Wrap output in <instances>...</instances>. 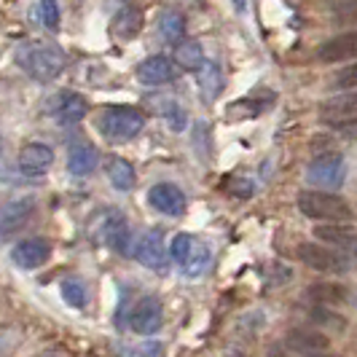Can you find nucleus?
<instances>
[{"label": "nucleus", "mask_w": 357, "mask_h": 357, "mask_svg": "<svg viewBox=\"0 0 357 357\" xmlns=\"http://www.w3.org/2000/svg\"><path fill=\"white\" fill-rule=\"evenodd\" d=\"M185 30H188V22H185V17L180 11L169 8V11H161L159 14V36L167 43H172V46L183 43L185 40Z\"/></svg>", "instance_id": "24"}, {"label": "nucleus", "mask_w": 357, "mask_h": 357, "mask_svg": "<svg viewBox=\"0 0 357 357\" xmlns=\"http://www.w3.org/2000/svg\"><path fill=\"white\" fill-rule=\"evenodd\" d=\"M100 164V153L91 143H75L70 148V156H68V169H70L75 178H86L97 169Z\"/></svg>", "instance_id": "21"}, {"label": "nucleus", "mask_w": 357, "mask_h": 357, "mask_svg": "<svg viewBox=\"0 0 357 357\" xmlns=\"http://www.w3.org/2000/svg\"><path fill=\"white\" fill-rule=\"evenodd\" d=\"M309 317H312V322H317V325H328V328H336V331H344V317L341 314H336L333 309H328V306H312V312H309Z\"/></svg>", "instance_id": "28"}, {"label": "nucleus", "mask_w": 357, "mask_h": 357, "mask_svg": "<svg viewBox=\"0 0 357 357\" xmlns=\"http://www.w3.org/2000/svg\"><path fill=\"white\" fill-rule=\"evenodd\" d=\"M3 239H6V231H3V229H0V242H3Z\"/></svg>", "instance_id": "35"}, {"label": "nucleus", "mask_w": 357, "mask_h": 357, "mask_svg": "<svg viewBox=\"0 0 357 357\" xmlns=\"http://www.w3.org/2000/svg\"><path fill=\"white\" fill-rule=\"evenodd\" d=\"M331 11L336 14V22H355L357 19V3H333Z\"/></svg>", "instance_id": "33"}, {"label": "nucleus", "mask_w": 357, "mask_h": 357, "mask_svg": "<svg viewBox=\"0 0 357 357\" xmlns=\"http://www.w3.org/2000/svg\"><path fill=\"white\" fill-rule=\"evenodd\" d=\"M314 236L320 239V245H328L349 258H357V231L352 226H341V223H322L320 226L317 223Z\"/></svg>", "instance_id": "11"}, {"label": "nucleus", "mask_w": 357, "mask_h": 357, "mask_svg": "<svg viewBox=\"0 0 357 357\" xmlns=\"http://www.w3.org/2000/svg\"><path fill=\"white\" fill-rule=\"evenodd\" d=\"M347 178V164L341 153H320L309 164V183L320 188H339Z\"/></svg>", "instance_id": "8"}, {"label": "nucleus", "mask_w": 357, "mask_h": 357, "mask_svg": "<svg viewBox=\"0 0 357 357\" xmlns=\"http://www.w3.org/2000/svg\"><path fill=\"white\" fill-rule=\"evenodd\" d=\"M306 298L317 306H333L349 301V287L341 285V282H331V280H322V282H314V285L306 287Z\"/></svg>", "instance_id": "17"}, {"label": "nucleus", "mask_w": 357, "mask_h": 357, "mask_svg": "<svg viewBox=\"0 0 357 357\" xmlns=\"http://www.w3.org/2000/svg\"><path fill=\"white\" fill-rule=\"evenodd\" d=\"M49 113L54 116V121L62 126H73V124H81L84 116L89 113V102L84 94L78 91H56L52 100H49Z\"/></svg>", "instance_id": "6"}, {"label": "nucleus", "mask_w": 357, "mask_h": 357, "mask_svg": "<svg viewBox=\"0 0 357 357\" xmlns=\"http://www.w3.org/2000/svg\"><path fill=\"white\" fill-rule=\"evenodd\" d=\"M105 245L116 252H129V226L119 210H107L105 215Z\"/></svg>", "instance_id": "22"}, {"label": "nucleus", "mask_w": 357, "mask_h": 357, "mask_svg": "<svg viewBox=\"0 0 357 357\" xmlns=\"http://www.w3.org/2000/svg\"><path fill=\"white\" fill-rule=\"evenodd\" d=\"M287 344L306 357L322 355V352L331 349L328 336L320 333V331H314V328H296V331H290V333H287Z\"/></svg>", "instance_id": "16"}, {"label": "nucleus", "mask_w": 357, "mask_h": 357, "mask_svg": "<svg viewBox=\"0 0 357 357\" xmlns=\"http://www.w3.org/2000/svg\"><path fill=\"white\" fill-rule=\"evenodd\" d=\"M314 357H339V355H331V352H322V355H314Z\"/></svg>", "instance_id": "34"}, {"label": "nucleus", "mask_w": 357, "mask_h": 357, "mask_svg": "<svg viewBox=\"0 0 357 357\" xmlns=\"http://www.w3.org/2000/svg\"><path fill=\"white\" fill-rule=\"evenodd\" d=\"M143 24H145L143 8L126 3V6H121L116 11V17H113V33H116V38H121V40H132V38L143 30Z\"/></svg>", "instance_id": "19"}, {"label": "nucleus", "mask_w": 357, "mask_h": 357, "mask_svg": "<svg viewBox=\"0 0 357 357\" xmlns=\"http://www.w3.org/2000/svg\"><path fill=\"white\" fill-rule=\"evenodd\" d=\"M314 54H317V59L325 62V65L357 59V30H349V33H341V36L322 40Z\"/></svg>", "instance_id": "13"}, {"label": "nucleus", "mask_w": 357, "mask_h": 357, "mask_svg": "<svg viewBox=\"0 0 357 357\" xmlns=\"http://www.w3.org/2000/svg\"><path fill=\"white\" fill-rule=\"evenodd\" d=\"M145 126V113L132 105H110L100 116V132L110 140H135Z\"/></svg>", "instance_id": "3"}, {"label": "nucleus", "mask_w": 357, "mask_h": 357, "mask_svg": "<svg viewBox=\"0 0 357 357\" xmlns=\"http://www.w3.org/2000/svg\"><path fill=\"white\" fill-rule=\"evenodd\" d=\"M175 62L183 65V68H188V70H199L204 65V52H202V46H199L197 40L185 38L183 43L175 46Z\"/></svg>", "instance_id": "25"}, {"label": "nucleus", "mask_w": 357, "mask_h": 357, "mask_svg": "<svg viewBox=\"0 0 357 357\" xmlns=\"http://www.w3.org/2000/svg\"><path fill=\"white\" fill-rule=\"evenodd\" d=\"M148 204L161 215H169V218H180L185 215V194L180 191L175 183H156L151 191H148Z\"/></svg>", "instance_id": "10"}, {"label": "nucleus", "mask_w": 357, "mask_h": 357, "mask_svg": "<svg viewBox=\"0 0 357 357\" xmlns=\"http://www.w3.org/2000/svg\"><path fill=\"white\" fill-rule=\"evenodd\" d=\"M124 357H159L161 355V347L156 341H143L140 347H126L121 349Z\"/></svg>", "instance_id": "30"}, {"label": "nucleus", "mask_w": 357, "mask_h": 357, "mask_svg": "<svg viewBox=\"0 0 357 357\" xmlns=\"http://www.w3.org/2000/svg\"><path fill=\"white\" fill-rule=\"evenodd\" d=\"M59 290H62V298L73 306V309H84L89 304V293H86V285L78 280V277H65L59 282Z\"/></svg>", "instance_id": "26"}, {"label": "nucleus", "mask_w": 357, "mask_h": 357, "mask_svg": "<svg viewBox=\"0 0 357 357\" xmlns=\"http://www.w3.org/2000/svg\"><path fill=\"white\" fill-rule=\"evenodd\" d=\"M52 258V242L43 239V236H27L14 245L11 250V261L19 268H38L43 266L46 261Z\"/></svg>", "instance_id": "12"}, {"label": "nucleus", "mask_w": 357, "mask_h": 357, "mask_svg": "<svg viewBox=\"0 0 357 357\" xmlns=\"http://www.w3.org/2000/svg\"><path fill=\"white\" fill-rule=\"evenodd\" d=\"M169 258L183 268V274L188 277H197L202 274L207 264H210V250L204 242H199L197 236L191 234H178L172 242H169Z\"/></svg>", "instance_id": "5"}, {"label": "nucleus", "mask_w": 357, "mask_h": 357, "mask_svg": "<svg viewBox=\"0 0 357 357\" xmlns=\"http://www.w3.org/2000/svg\"><path fill=\"white\" fill-rule=\"evenodd\" d=\"M333 132H339L344 137H352L357 140V116L355 119H333V121H325Z\"/></svg>", "instance_id": "32"}, {"label": "nucleus", "mask_w": 357, "mask_h": 357, "mask_svg": "<svg viewBox=\"0 0 357 357\" xmlns=\"http://www.w3.org/2000/svg\"><path fill=\"white\" fill-rule=\"evenodd\" d=\"M331 86H333V89H344V91H357V62L341 68V70L331 78Z\"/></svg>", "instance_id": "29"}, {"label": "nucleus", "mask_w": 357, "mask_h": 357, "mask_svg": "<svg viewBox=\"0 0 357 357\" xmlns=\"http://www.w3.org/2000/svg\"><path fill=\"white\" fill-rule=\"evenodd\" d=\"M135 258L148 268H167L169 264V250L164 245V236H161L159 229H151V231L140 234V239L135 242Z\"/></svg>", "instance_id": "9"}, {"label": "nucleus", "mask_w": 357, "mask_h": 357, "mask_svg": "<svg viewBox=\"0 0 357 357\" xmlns=\"http://www.w3.org/2000/svg\"><path fill=\"white\" fill-rule=\"evenodd\" d=\"M296 255L304 266H309L312 271H320V274H347L352 268L349 255L333 250L328 245H320V242H301L296 248Z\"/></svg>", "instance_id": "4"}, {"label": "nucleus", "mask_w": 357, "mask_h": 357, "mask_svg": "<svg viewBox=\"0 0 357 357\" xmlns=\"http://www.w3.org/2000/svg\"><path fill=\"white\" fill-rule=\"evenodd\" d=\"M33 210H36L33 199H14V202L3 204L0 207V229L6 231V236L11 231H17V229H22L33 218Z\"/></svg>", "instance_id": "18"}, {"label": "nucleus", "mask_w": 357, "mask_h": 357, "mask_svg": "<svg viewBox=\"0 0 357 357\" xmlns=\"http://www.w3.org/2000/svg\"><path fill=\"white\" fill-rule=\"evenodd\" d=\"M167 110H164V119L169 121V126L175 129V132H180L183 126H185V113H183V107L175 102V100H167Z\"/></svg>", "instance_id": "31"}, {"label": "nucleus", "mask_w": 357, "mask_h": 357, "mask_svg": "<svg viewBox=\"0 0 357 357\" xmlns=\"http://www.w3.org/2000/svg\"><path fill=\"white\" fill-rule=\"evenodd\" d=\"M129 328L140 336H153L164 328V306L156 296H143L129 314Z\"/></svg>", "instance_id": "7"}, {"label": "nucleus", "mask_w": 357, "mask_h": 357, "mask_svg": "<svg viewBox=\"0 0 357 357\" xmlns=\"http://www.w3.org/2000/svg\"><path fill=\"white\" fill-rule=\"evenodd\" d=\"M197 75H199V86H202L204 100H207V102L218 100V97H220V91H223V84H226L220 65L213 62V59H204V65L197 70Z\"/></svg>", "instance_id": "23"}, {"label": "nucleus", "mask_w": 357, "mask_h": 357, "mask_svg": "<svg viewBox=\"0 0 357 357\" xmlns=\"http://www.w3.org/2000/svg\"><path fill=\"white\" fill-rule=\"evenodd\" d=\"M17 65L33 81L46 84V81H54L59 73L65 70V52L54 43L33 40V43H24L17 52Z\"/></svg>", "instance_id": "1"}, {"label": "nucleus", "mask_w": 357, "mask_h": 357, "mask_svg": "<svg viewBox=\"0 0 357 357\" xmlns=\"http://www.w3.org/2000/svg\"><path fill=\"white\" fill-rule=\"evenodd\" d=\"M33 14H36V22L40 27H46V30H52L56 33L59 30V19H62V11H59V6L54 3V0H40L33 6Z\"/></svg>", "instance_id": "27"}, {"label": "nucleus", "mask_w": 357, "mask_h": 357, "mask_svg": "<svg viewBox=\"0 0 357 357\" xmlns=\"http://www.w3.org/2000/svg\"><path fill=\"white\" fill-rule=\"evenodd\" d=\"M19 172L27 178H40L54 164V151L46 143H27L19 151Z\"/></svg>", "instance_id": "15"}, {"label": "nucleus", "mask_w": 357, "mask_h": 357, "mask_svg": "<svg viewBox=\"0 0 357 357\" xmlns=\"http://www.w3.org/2000/svg\"><path fill=\"white\" fill-rule=\"evenodd\" d=\"M137 81L143 84V86H161V84H169V81H175V75H178V68H175V62L169 59V56H148L143 59L140 65H137Z\"/></svg>", "instance_id": "14"}, {"label": "nucleus", "mask_w": 357, "mask_h": 357, "mask_svg": "<svg viewBox=\"0 0 357 357\" xmlns=\"http://www.w3.org/2000/svg\"><path fill=\"white\" fill-rule=\"evenodd\" d=\"M298 213L312 218V220H320V226L322 223L347 226L355 218L352 204L339 194H331V191H301L298 194Z\"/></svg>", "instance_id": "2"}, {"label": "nucleus", "mask_w": 357, "mask_h": 357, "mask_svg": "<svg viewBox=\"0 0 357 357\" xmlns=\"http://www.w3.org/2000/svg\"><path fill=\"white\" fill-rule=\"evenodd\" d=\"M105 175L113 183V188L121 191V194L135 191V185H137V172H135L132 161L121 159V156H113V159L105 161Z\"/></svg>", "instance_id": "20"}]
</instances>
